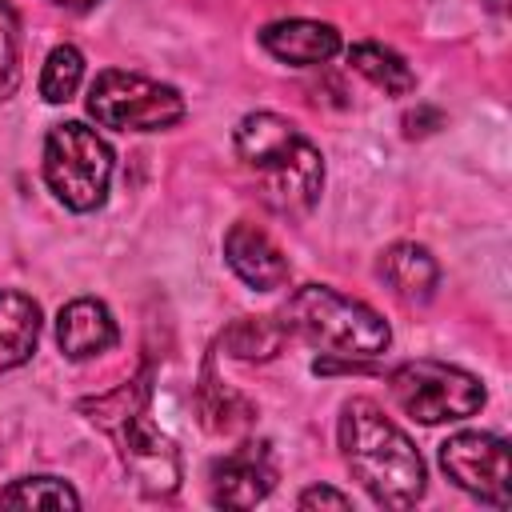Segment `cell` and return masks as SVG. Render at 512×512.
<instances>
[{"mask_svg":"<svg viewBox=\"0 0 512 512\" xmlns=\"http://www.w3.org/2000/svg\"><path fill=\"white\" fill-rule=\"evenodd\" d=\"M340 452L348 472L380 508H412L424 496V460L380 404L356 396L340 412Z\"/></svg>","mask_w":512,"mask_h":512,"instance_id":"cell-1","label":"cell"},{"mask_svg":"<svg viewBox=\"0 0 512 512\" xmlns=\"http://www.w3.org/2000/svg\"><path fill=\"white\" fill-rule=\"evenodd\" d=\"M236 156L248 172H256L264 200L284 216H304L324 188V156L320 148L276 112H248L232 132Z\"/></svg>","mask_w":512,"mask_h":512,"instance_id":"cell-2","label":"cell"},{"mask_svg":"<svg viewBox=\"0 0 512 512\" xmlns=\"http://www.w3.org/2000/svg\"><path fill=\"white\" fill-rule=\"evenodd\" d=\"M148 376H136L120 384L116 392L100 400H84L80 412H88L92 424L116 436L124 468L136 476V484L148 496H172L180 484V452L176 444L148 420Z\"/></svg>","mask_w":512,"mask_h":512,"instance_id":"cell-3","label":"cell"},{"mask_svg":"<svg viewBox=\"0 0 512 512\" xmlns=\"http://www.w3.org/2000/svg\"><path fill=\"white\" fill-rule=\"evenodd\" d=\"M288 332L340 360H372L392 344L384 316L328 284L296 288L284 308Z\"/></svg>","mask_w":512,"mask_h":512,"instance_id":"cell-4","label":"cell"},{"mask_svg":"<svg viewBox=\"0 0 512 512\" xmlns=\"http://www.w3.org/2000/svg\"><path fill=\"white\" fill-rule=\"evenodd\" d=\"M112 180V148L96 128L68 120L44 136V184L72 212H92L104 204Z\"/></svg>","mask_w":512,"mask_h":512,"instance_id":"cell-5","label":"cell"},{"mask_svg":"<svg viewBox=\"0 0 512 512\" xmlns=\"http://www.w3.org/2000/svg\"><path fill=\"white\" fill-rule=\"evenodd\" d=\"M84 104L100 128H116V132H160L184 120V96L172 84L124 68H104L88 84Z\"/></svg>","mask_w":512,"mask_h":512,"instance_id":"cell-6","label":"cell"},{"mask_svg":"<svg viewBox=\"0 0 512 512\" xmlns=\"http://www.w3.org/2000/svg\"><path fill=\"white\" fill-rule=\"evenodd\" d=\"M388 392L400 404V412H408L420 424H452L484 408V384L472 372L440 360L396 364L388 372Z\"/></svg>","mask_w":512,"mask_h":512,"instance_id":"cell-7","label":"cell"},{"mask_svg":"<svg viewBox=\"0 0 512 512\" xmlns=\"http://www.w3.org/2000/svg\"><path fill=\"white\" fill-rule=\"evenodd\" d=\"M444 476L468 496L504 508L508 504V444L492 432H456L440 444Z\"/></svg>","mask_w":512,"mask_h":512,"instance_id":"cell-8","label":"cell"},{"mask_svg":"<svg viewBox=\"0 0 512 512\" xmlns=\"http://www.w3.org/2000/svg\"><path fill=\"white\" fill-rule=\"evenodd\" d=\"M276 484V456L268 440H244L224 452L208 472L212 504L220 508H256Z\"/></svg>","mask_w":512,"mask_h":512,"instance_id":"cell-9","label":"cell"},{"mask_svg":"<svg viewBox=\"0 0 512 512\" xmlns=\"http://www.w3.org/2000/svg\"><path fill=\"white\" fill-rule=\"evenodd\" d=\"M224 260L228 268L252 288V292H276L288 284L292 268L284 260V252L276 248V240L248 224V220H236L228 232H224Z\"/></svg>","mask_w":512,"mask_h":512,"instance_id":"cell-10","label":"cell"},{"mask_svg":"<svg viewBox=\"0 0 512 512\" xmlns=\"http://www.w3.org/2000/svg\"><path fill=\"white\" fill-rule=\"evenodd\" d=\"M116 340H120V332H116V320L104 300L80 296V300H68L56 316V344L68 360L104 356Z\"/></svg>","mask_w":512,"mask_h":512,"instance_id":"cell-11","label":"cell"},{"mask_svg":"<svg viewBox=\"0 0 512 512\" xmlns=\"http://www.w3.org/2000/svg\"><path fill=\"white\" fill-rule=\"evenodd\" d=\"M260 44L268 56L292 68H312L324 64L340 52V32L320 20H276L260 32Z\"/></svg>","mask_w":512,"mask_h":512,"instance_id":"cell-12","label":"cell"},{"mask_svg":"<svg viewBox=\"0 0 512 512\" xmlns=\"http://www.w3.org/2000/svg\"><path fill=\"white\" fill-rule=\"evenodd\" d=\"M380 276H384V284H388L400 300H408V304L432 300V292H436V284H440V268H436L432 252H428L424 244H412V240H400V244H392V248L380 256Z\"/></svg>","mask_w":512,"mask_h":512,"instance_id":"cell-13","label":"cell"},{"mask_svg":"<svg viewBox=\"0 0 512 512\" xmlns=\"http://www.w3.org/2000/svg\"><path fill=\"white\" fill-rule=\"evenodd\" d=\"M40 340V308L24 292H0V372L20 368Z\"/></svg>","mask_w":512,"mask_h":512,"instance_id":"cell-14","label":"cell"},{"mask_svg":"<svg viewBox=\"0 0 512 512\" xmlns=\"http://www.w3.org/2000/svg\"><path fill=\"white\" fill-rule=\"evenodd\" d=\"M348 64H352L368 84H376V88L388 92V96H408V92H416V72L408 68V60H404L400 52H392V48H384V44H372V40L352 44V48H348Z\"/></svg>","mask_w":512,"mask_h":512,"instance_id":"cell-15","label":"cell"},{"mask_svg":"<svg viewBox=\"0 0 512 512\" xmlns=\"http://www.w3.org/2000/svg\"><path fill=\"white\" fill-rule=\"evenodd\" d=\"M288 340V324L276 316H240L220 344L240 360H272Z\"/></svg>","mask_w":512,"mask_h":512,"instance_id":"cell-16","label":"cell"},{"mask_svg":"<svg viewBox=\"0 0 512 512\" xmlns=\"http://www.w3.org/2000/svg\"><path fill=\"white\" fill-rule=\"evenodd\" d=\"M0 508H80V496L60 476H24L0 492Z\"/></svg>","mask_w":512,"mask_h":512,"instance_id":"cell-17","label":"cell"},{"mask_svg":"<svg viewBox=\"0 0 512 512\" xmlns=\"http://www.w3.org/2000/svg\"><path fill=\"white\" fill-rule=\"evenodd\" d=\"M84 80V56L76 44H56L40 68V96L48 104H68Z\"/></svg>","mask_w":512,"mask_h":512,"instance_id":"cell-18","label":"cell"},{"mask_svg":"<svg viewBox=\"0 0 512 512\" xmlns=\"http://www.w3.org/2000/svg\"><path fill=\"white\" fill-rule=\"evenodd\" d=\"M196 404H200V416H204V428L212 432H232L236 424H244L252 416V408L244 400H236L232 392L216 388V376H212V360L204 364V384L196 392Z\"/></svg>","mask_w":512,"mask_h":512,"instance_id":"cell-19","label":"cell"},{"mask_svg":"<svg viewBox=\"0 0 512 512\" xmlns=\"http://www.w3.org/2000/svg\"><path fill=\"white\" fill-rule=\"evenodd\" d=\"M20 88V24L8 0H0V100Z\"/></svg>","mask_w":512,"mask_h":512,"instance_id":"cell-20","label":"cell"},{"mask_svg":"<svg viewBox=\"0 0 512 512\" xmlns=\"http://www.w3.org/2000/svg\"><path fill=\"white\" fill-rule=\"evenodd\" d=\"M296 504L300 508H352V496L348 492H336L328 484H316V488H304Z\"/></svg>","mask_w":512,"mask_h":512,"instance_id":"cell-21","label":"cell"},{"mask_svg":"<svg viewBox=\"0 0 512 512\" xmlns=\"http://www.w3.org/2000/svg\"><path fill=\"white\" fill-rule=\"evenodd\" d=\"M48 4H56V8H68V12H88V8H96L100 0H48Z\"/></svg>","mask_w":512,"mask_h":512,"instance_id":"cell-22","label":"cell"},{"mask_svg":"<svg viewBox=\"0 0 512 512\" xmlns=\"http://www.w3.org/2000/svg\"><path fill=\"white\" fill-rule=\"evenodd\" d=\"M488 8H492V12H504V0H488Z\"/></svg>","mask_w":512,"mask_h":512,"instance_id":"cell-23","label":"cell"}]
</instances>
